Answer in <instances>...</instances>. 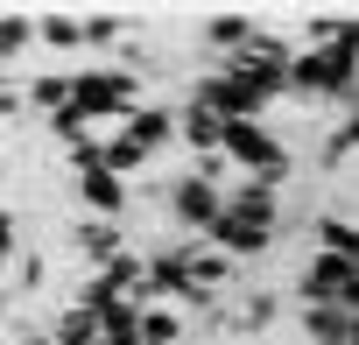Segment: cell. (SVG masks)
I'll return each mask as SVG.
<instances>
[{
    "instance_id": "cell-1",
    "label": "cell",
    "mask_w": 359,
    "mask_h": 345,
    "mask_svg": "<svg viewBox=\"0 0 359 345\" xmlns=\"http://www.w3.org/2000/svg\"><path fill=\"white\" fill-rule=\"evenodd\" d=\"M289 92L303 99H338L359 113V36L352 43H331V50H303L289 64Z\"/></svg>"
},
{
    "instance_id": "cell-2",
    "label": "cell",
    "mask_w": 359,
    "mask_h": 345,
    "mask_svg": "<svg viewBox=\"0 0 359 345\" xmlns=\"http://www.w3.org/2000/svg\"><path fill=\"white\" fill-rule=\"evenodd\" d=\"M226 155L247 169V177L275 184V191H282V177H289V148H282L261 120H233V127H226Z\"/></svg>"
},
{
    "instance_id": "cell-3",
    "label": "cell",
    "mask_w": 359,
    "mask_h": 345,
    "mask_svg": "<svg viewBox=\"0 0 359 345\" xmlns=\"http://www.w3.org/2000/svg\"><path fill=\"white\" fill-rule=\"evenodd\" d=\"M169 212H176V226H184V233L212 240L219 219H226V191H219L212 177H184V184H169Z\"/></svg>"
},
{
    "instance_id": "cell-4",
    "label": "cell",
    "mask_w": 359,
    "mask_h": 345,
    "mask_svg": "<svg viewBox=\"0 0 359 345\" xmlns=\"http://www.w3.org/2000/svg\"><path fill=\"white\" fill-rule=\"evenodd\" d=\"M78 113L85 120H113V113H141L134 106V71H78Z\"/></svg>"
},
{
    "instance_id": "cell-5",
    "label": "cell",
    "mask_w": 359,
    "mask_h": 345,
    "mask_svg": "<svg viewBox=\"0 0 359 345\" xmlns=\"http://www.w3.org/2000/svg\"><path fill=\"white\" fill-rule=\"evenodd\" d=\"M352 282H359V261H345V254H310L303 261V275H296V289H303V303H345L352 296Z\"/></svg>"
},
{
    "instance_id": "cell-6",
    "label": "cell",
    "mask_w": 359,
    "mask_h": 345,
    "mask_svg": "<svg viewBox=\"0 0 359 345\" xmlns=\"http://www.w3.org/2000/svg\"><path fill=\"white\" fill-rule=\"evenodd\" d=\"M268 233H275V226H261V219H240V212L226 205V219H219L212 247H219V254H233V261H247V254H268Z\"/></svg>"
},
{
    "instance_id": "cell-7",
    "label": "cell",
    "mask_w": 359,
    "mask_h": 345,
    "mask_svg": "<svg viewBox=\"0 0 359 345\" xmlns=\"http://www.w3.org/2000/svg\"><path fill=\"white\" fill-rule=\"evenodd\" d=\"M303 331H310V345H352L359 317L345 303H303Z\"/></svg>"
},
{
    "instance_id": "cell-8",
    "label": "cell",
    "mask_w": 359,
    "mask_h": 345,
    "mask_svg": "<svg viewBox=\"0 0 359 345\" xmlns=\"http://www.w3.org/2000/svg\"><path fill=\"white\" fill-rule=\"evenodd\" d=\"M78 198H85L99 219H120V212H127V184L113 177L106 162H99V169H78Z\"/></svg>"
},
{
    "instance_id": "cell-9",
    "label": "cell",
    "mask_w": 359,
    "mask_h": 345,
    "mask_svg": "<svg viewBox=\"0 0 359 345\" xmlns=\"http://www.w3.org/2000/svg\"><path fill=\"white\" fill-rule=\"evenodd\" d=\"M78 247H85V261H92L99 275L127 261V240H120V226H113V219H85V226H78Z\"/></svg>"
},
{
    "instance_id": "cell-10",
    "label": "cell",
    "mask_w": 359,
    "mask_h": 345,
    "mask_svg": "<svg viewBox=\"0 0 359 345\" xmlns=\"http://www.w3.org/2000/svg\"><path fill=\"white\" fill-rule=\"evenodd\" d=\"M176 127H184V113H169V106H141V113L127 120V134H134V141H141L148 155H155V148H162V141H169Z\"/></svg>"
},
{
    "instance_id": "cell-11",
    "label": "cell",
    "mask_w": 359,
    "mask_h": 345,
    "mask_svg": "<svg viewBox=\"0 0 359 345\" xmlns=\"http://www.w3.org/2000/svg\"><path fill=\"white\" fill-rule=\"evenodd\" d=\"M36 36H43L50 50H78V43H85V22H78V15H43Z\"/></svg>"
},
{
    "instance_id": "cell-12",
    "label": "cell",
    "mask_w": 359,
    "mask_h": 345,
    "mask_svg": "<svg viewBox=\"0 0 359 345\" xmlns=\"http://www.w3.org/2000/svg\"><path fill=\"white\" fill-rule=\"evenodd\" d=\"M176 331H184V324H176L162 303H141V338H148V345H184Z\"/></svg>"
},
{
    "instance_id": "cell-13",
    "label": "cell",
    "mask_w": 359,
    "mask_h": 345,
    "mask_svg": "<svg viewBox=\"0 0 359 345\" xmlns=\"http://www.w3.org/2000/svg\"><path fill=\"white\" fill-rule=\"evenodd\" d=\"M148 162V148L134 141V134H120V141H106V169H113V177H127V169H141Z\"/></svg>"
},
{
    "instance_id": "cell-14",
    "label": "cell",
    "mask_w": 359,
    "mask_h": 345,
    "mask_svg": "<svg viewBox=\"0 0 359 345\" xmlns=\"http://www.w3.org/2000/svg\"><path fill=\"white\" fill-rule=\"evenodd\" d=\"M352 148H359V113H345V120H338V134L324 141V162H345Z\"/></svg>"
},
{
    "instance_id": "cell-15",
    "label": "cell",
    "mask_w": 359,
    "mask_h": 345,
    "mask_svg": "<svg viewBox=\"0 0 359 345\" xmlns=\"http://www.w3.org/2000/svg\"><path fill=\"white\" fill-rule=\"evenodd\" d=\"M0 43H8V57H22V50H29V15H22V8L0 22Z\"/></svg>"
},
{
    "instance_id": "cell-16",
    "label": "cell",
    "mask_w": 359,
    "mask_h": 345,
    "mask_svg": "<svg viewBox=\"0 0 359 345\" xmlns=\"http://www.w3.org/2000/svg\"><path fill=\"white\" fill-rule=\"evenodd\" d=\"M120 29H127L120 15H92V22H85V43H120Z\"/></svg>"
},
{
    "instance_id": "cell-17",
    "label": "cell",
    "mask_w": 359,
    "mask_h": 345,
    "mask_svg": "<svg viewBox=\"0 0 359 345\" xmlns=\"http://www.w3.org/2000/svg\"><path fill=\"white\" fill-rule=\"evenodd\" d=\"M240 324H275V296H247V310H240Z\"/></svg>"
},
{
    "instance_id": "cell-18",
    "label": "cell",
    "mask_w": 359,
    "mask_h": 345,
    "mask_svg": "<svg viewBox=\"0 0 359 345\" xmlns=\"http://www.w3.org/2000/svg\"><path fill=\"white\" fill-rule=\"evenodd\" d=\"M8 345H57V331H36V338H22V331H15Z\"/></svg>"
},
{
    "instance_id": "cell-19",
    "label": "cell",
    "mask_w": 359,
    "mask_h": 345,
    "mask_svg": "<svg viewBox=\"0 0 359 345\" xmlns=\"http://www.w3.org/2000/svg\"><path fill=\"white\" fill-rule=\"evenodd\" d=\"M345 310H352V317H359V282H352V296H345Z\"/></svg>"
},
{
    "instance_id": "cell-20",
    "label": "cell",
    "mask_w": 359,
    "mask_h": 345,
    "mask_svg": "<svg viewBox=\"0 0 359 345\" xmlns=\"http://www.w3.org/2000/svg\"><path fill=\"white\" fill-rule=\"evenodd\" d=\"M352 36H359V29H352Z\"/></svg>"
}]
</instances>
